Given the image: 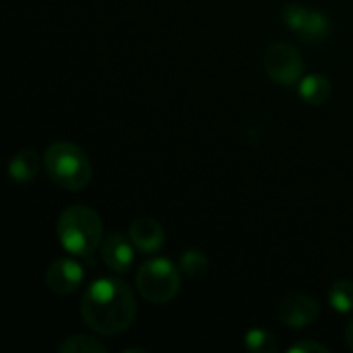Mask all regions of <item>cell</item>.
I'll return each mask as SVG.
<instances>
[{"mask_svg": "<svg viewBox=\"0 0 353 353\" xmlns=\"http://www.w3.org/2000/svg\"><path fill=\"white\" fill-rule=\"evenodd\" d=\"M43 170L56 186L70 192L83 190L91 182L93 174L87 153L68 141H56L46 149Z\"/></svg>", "mask_w": 353, "mask_h": 353, "instance_id": "3", "label": "cell"}, {"mask_svg": "<svg viewBox=\"0 0 353 353\" xmlns=\"http://www.w3.org/2000/svg\"><path fill=\"white\" fill-rule=\"evenodd\" d=\"M60 246L72 256H91L103 242V225L99 213L85 205L66 207L56 223Z\"/></svg>", "mask_w": 353, "mask_h": 353, "instance_id": "2", "label": "cell"}, {"mask_svg": "<svg viewBox=\"0 0 353 353\" xmlns=\"http://www.w3.org/2000/svg\"><path fill=\"white\" fill-rule=\"evenodd\" d=\"M321 316V306L314 298L306 294H290L281 300L277 308V319L290 329H304L316 323Z\"/></svg>", "mask_w": 353, "mask_h": 353, "instance_id": "7", "label": "cell"}, {"mask_svg": "<svg viewBox=\"0 0 353 353\" xmlns=\"http://www.w3.org/2000/svg\"><path fill=\"white\" fill-rule=\"evenodd\" d=\"M283 21L306 43H319L327 39V35L331 33V19L325 12L310 8L306 4H298V2L285 4Z\"/></svg>", "mask_w": 353, "mask_h": 353, "instance_id": "6", "label": "cell"}, {"mask_svg": "<svg viewBox=\"0 0 353 353\" xmlns=\"http://www.w3.org/2000/svg\"><path fill=\"white\" fill-rule=\"evenodd\" d=\"M244 347H246L248 352L273 353L279 350V343H277V337H275L269 329L254 327V329H250V331L244 335Z\"/></svg>", "mask_w": 353, "mask_h": 353, "instance_id": "13", "label": "cell"}, {"mask_svg": "<svg viewBox=\"0 0 353 353\" xmlns=\"http://www.w3.org/2000/svg\"><path fill=\"white\" fill-rule=\"evenodd\" d=\"M81 316L85 325L101 337L120 335L137 316L134 294L122 279H95L81 298Z\"/></svg>", "mask_w": 353, "mask_h": 353, "instance_id": "1", "label": "cell"}, {"mask_svg": "<svg viewBox=\"0 0 353 353\" xmlns=\"http://www.w3.org/2000/svg\"><path fill=\"white\" fill-rule=\"evenodd\" d=\"M263 66L269 79L283 87H296L304 74V60L296 46L288 41H275L263 56Z\"/></svg>", "mask_w": 353, "mask_h": 353, "instance_id": "5", "label": "cell"}, {"mask_svg": "<svg viewBox=\"0 0 353 353\" xmlns=\"http://www.w3.org/2000/svg\"><path fill=\"white\" fill-rule=\"evenodd\" d=\"M41 168L39 153L35 149H21L8 161V178L19 184H27L37 178Z\"/></svg>", "mask_w": 353, "mask_h": 353, "instance_id": "11", "label": "cell"}, {"mask_svg": "<svg viewBox=\"0 0 353 353\" xmlns=\"http://www.w3.org/2000/svg\"><path fill=\"white\" fill-rule=\"evenodd\" d=\"M333 85L325 74H306L298 83V93L308 105H321L331 97Z\"/></svg>", "mask_w": 353, "mask_h": 353, "instance_id": "12", "label": "cell"}, {"mask_svg": "<svg viewBox=\"0 0 353 353\" xmlns=\"http://www.w3.org/2000/svg\"><path fill=\"white\" fill-rule=\"evenodd\" d=\"M60 353H108V347L91 335H72L58 345Z\"/></svg>", "mask_w": 353, "mask_h": 353, "instance_id": "16", "label": "cell"}, {"mask_svg": "<svg viewBox=\"0 0 353 353\" xmlns=\"http://www.w3.org/2000/svg\"><path fill=\"white\" fill-rule=\"evenodd\" d=\"M128 238L139 252L155 254L161 250V246L165 242V232L159 221H155L151 217H141V219L132 221V225L128 228Z\"/></svg>", "mask_w": 353, "mask_h": 353, "instance_id": "10", "label": "cell"}, {"mask_svg": "<svg viewBox=\"0 0 353 353\" xmlns=\"http://www.w3.org/2000/svg\"><path fill=\"white\" fill-rule=\"evenodd\" d=\"M329 304L339 314H350V312H353V281H350V279L335 281L331 285V290H329Z\"/></svg>", "mask_w": 353, "mask_h": 353, "instance_id": "14", "label": "cell"}, {"mask_svg": "<svg viewBox=\"0 0 353 353\" xmlns=\"http://www.w3.org/2000/svg\"><path fill=\"white\" fill-rule=\"evenodd\" d=\"M180 271L190 279H199L209 271V256L199 248H190L180 256Z\"/></svg>", "mask_w": 353, "mask_h": 353, "instance_id": "15", "label": "cell"}, {"mask_svg": "<svg viewBox=\"0 0 353 353\" xmlns=\"http://www.w3.org/2000/svg\"><path fill=\"white\" fill-rule=\"evenodd\" d=\"M99 252H101L103 265L110 271L120 273V275L128 273L134 263V244L130 242L128 236H122V234H110L108 238H103Z\"/></svg>", "mask_w": 353, "mask_h": 353, "instance_id": "9", "label": "cell"}, {"mask_svg": "<svg viewBox=\"0 0 353 353\" xmlns=\"http://www.w3.org/2000/svg\"><path fill=\"white\" fill-rule=\"evenodd\" d=\"M85 281V269L74 259H58L46 269V288L56 296L74 294Z\"/></svg>", "mask_w": 353, "mask_h": 353, "instance_id": "8", "label": "cell"}, {"mask_svg": "<svg viewBox=\"0 0 353 353\" xmlns=\"http://www.w3.org/2000/svg\"><path fill=\"white\" fill-rule=\"evenodd\" d=\"M345 343H347V347L353 352V321L347 323V329H345Z\"/></svg>", "mask_w": 353, "mask_h": 353, "instance_id": "18", "label": "cell"}, {"mask_svg": "<svg viewBox=\"0 0 353 353\" xmlns=\"http://www.w3.org/2000/svg\"><path fill=\"white\" fill-rule=\"evenodd\" d=\"M290 353H329V347L327 345H323V343H316V341H310V339H304V341H298V343H294L290 350Z\"/></svg>", "mask_w": 353, "mask_h": 353, "instance_id": "17", "label": "cell"}, {"mask_svg": "<svg viewBox=\"0 0 353 353\" xmlns=\"http://www.w3.org/2000/svg\"><path fill=\"white\" fill-rule=\"evenodd\" d=\"M137 290L151 304H165L180 292V269L168 259H153L137 273Z\"/></svg>", "mask_w": 353, "mask_h": 353, "instance_id": "4", "label": "cell"}]
</instances>
